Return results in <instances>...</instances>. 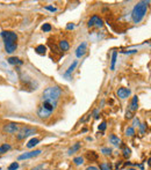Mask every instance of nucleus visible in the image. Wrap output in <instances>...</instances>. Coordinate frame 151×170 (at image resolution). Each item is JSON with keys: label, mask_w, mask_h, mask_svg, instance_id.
<instances>
[{"label": "nucleus", "mask_w": 151, "mask_h": 170, "mask_svg": "<svg viewBox=\"0 0 151 170\" xmlns=\"http://www.w3.org/2000/svg\"><path fill=\"white\" fill-rule=\"evenodd\" d=\"M56 108V103H50V102H43L38 109H37V116L42 119H46L51 116L53 109Z\"/></svg>", "instance_id": "20e7f679"}, {"label": "nucleus", "mask_w": 151, "mask_h": 170, "mask_svg": "<svg viewBox=\"0 0 151 170\" xmlns=\"http://www.w3.org/2000/svg\"><path fill=\"white\" fill-rule=\"evenodd\" d=\"M116 58H117V52H116V51H113V53H112V62H110V69H112V71L115 69Z\"/></svg>", "instance_id": "dca6fc26"}, {"label": "nucleus", "mask_w": 151, "mask_h": 170, "mask_svg": "<svg viewBox=\"0 0 151 170\" xmlns=\"http://www.w3.org/2000/svg\"><path fill=\"white\" fill-rule=\"evenodd\" d=\"M1 36L3 38L5 50L7 53H13L17 49V35L13 31H2Z\"/></svg>", "instance_id": "f257e3e1"}, {"label": "nucleus", "mask_w": 151, "mask_h": 170, "mask_svg": "<svg viewBox=\"0 0 151 170\" xmlns=\"http://www.w3.org/2000/svg\"><path fill=\"white\" fill-rule=\"evenodd\" d=\"M3 131H5L6 133H8V134H14V133H16V132L19 131V126H17V124H15V123H9V124L5 125Z\"/></svg>", "instance_id": "6e6552de"}, {"label": "nucleus", "mask_w": 151, "mask_h": 170, "mask_svg": "<svg viewBox=\"0 0 151 170\" xmlns=\"http://www.w3.org/2000/svg\"><path fill=\"white\" fill-rule=\"evenodd\" d=\"M101 153H103L105 155H110L112 154V149L110 148H102L101 149Z\"/></svg>", "instance_id": "cd10ccee"}, {"label": "nucleus", "mask_w": 151, "mask_h": 170, "mask_svg": "<svg viewBox=\"0 0 151 170\" xmlns=\"http://www.w3.org/2000/svg\"><path fill=\"white\" fill-rule=\"evenodd\" d=\"M145 126H146V124H142V125H141V132H142V133H144V131H145Z\"/></svg>", "instance_id": "2f4dec72"}, {"label": "nucleus", "mask_w": 151, "mask_h": 170, "mask_svg": "<svg viewBox=\"0 0 151 170\" xmlns=\"http://www.w3.org/2000/svg\"><path fill=\"white\" fill-rule=\"evenodd\" d=\"M87 25L89 27V28H92V27H98V28H101L102 25H103V21L99 17V16H96V15H93L89 20H88V23H87Z\"/></svg>", "instance_id": "0eeeda50"}, {"label": "nucleus", "mask_w": 151, "mask_h": 170, "mask_svg": "<svg viewBox=\"0 0 151 170\" xmlns=\"http://www.w3.org/2000/svg\"><path fill=\"white\" fill-rule=\"evenodd\" d=\"M38 142H39V139H37V138H33L31 140H29V141L27 142V148H33V147H35Z\"/></svg>", "instance_id": "a211bd4d"}, {"label": "nucleus", "mask_w": 151, "mask_h": 170, "mask_svg": "<svg viewBox=\"0 0 151 170\" xmlns=\"http://www.w3.org/2000/svg\"><path fill=\"white\" fill-rule=\"evenodd\" d=\"M73 162H74L76 165H80V164L84 163V158H82L81 156H77V157L73 158Z\"/></svg>", "instance_id": "4be33fe9"}, {"label": "nucleus", "mask_w": 151, "mask_h": 170, "mask_svg": "<svg viewBox=\"0 0 151 170\" xmlns=\"http://www.w3.org/2000/svg\"><path fill=\"white\" fill-rule=\"evenodd\" d=\"M62 95V89L58 86H50L45 88L42 93V99L43 102H50V103H57L58 98Z\"/></svg>", "instance_id": "7ed1b4c3"}, {"label": "nucleus", "mask_w": 151, "mask_h": 170, "mask_svg": "<svg viewBox=\"0 0 151 170\" xmlns=\"http://www.w3.org/2000/svg\"><path fill=\"white\" fill-rule=\"evenodd\" d=\"M35 133H36V128H31V127L26 126V127H22L19 131L16 138H17V140H23V139H26V138H28V136H30Z\"/></svg>", "instance_id": "39448f33"}, {"label": "nucleus", "mask_w": 151, "mask_h": 170, "mask_svg": "<svg viewBox=\"0 0 151 170\" xmlns=\"http://www.w3.org/2000/svg\"><path fill=\"white\" fill-rule=\"evenodd\" d=\"M86 157H87V160L88 161H96L98 160V154L95 153V151H87V154H86Z\"/></svg>", "instance_id": "2eb2a0df"}, {"label": "nucleus", "mask_w": 151, "mask_h": 170, "mask_svg": "<svg viewBox=\"0 0 151 170\" xmlns=\"http://www.w3.org/2000/svg\"><path fill=\"white\" fill-rule=\"evenodd\" d=\"M19 168V163L17 162H13L9 167H8V170H16Z\"/></svg>", "instance_id": "bb28decb"}, {"label": "nucleus", "mask_w": 151, "mask_h": 170, "mask_svg": "<svg viewBox=\"0 0 151 170\" xmlns=\"http://www.w3.org/2000/svg\"><path fill=\"white\" fill-rule=\"evenodd\" d=\"M86 51H87V43H86V42H82V43L77 47V50H76V56H77L78 58H81V57L86 53Z\"/></svg>", "instance_id": "1a4fd4ad"}, {"label": "nucleus", "mask_w": 151, "mask_h": 170, "mask_svg": "<svg viewBox=\"0 0 151 170\" xmlns=\"http://www.w3.org/2000/svg\"><path fill=\"white\" fill-rule=\"evenodd\" d=\"M66 28H67L69 30H71V29H73V28H74V24H71V23H70V24H67V25H66Z\"/></svg>", "instance_id": "473e14b6"}, {"label": "nucleus", "mask_w": 151, "mask_h": 170, "mask_svg": "<svg viewBox=\"0 0 151 170\" xmlns=\"http://www.w3.org/2000/svg\"><path fill=\"white\" fill-rule=\"evenodd\" d=\"M125 134L129 135V136H132V135L135 134V130H134V127H128V128L125 130Z\"/></svg>", "instance_id": "5701e85b"}, {"label": "nucleus", "mask_w": 151, "mask_h": 170, "mask_svg": "<svg viewBox=\"0 0 151 170\" xmlns=\"http://www.w3.org/2000/svg\"><path fill=\"white\" fill-rule=\"evenodd\" d=\"M86 170H99V169H98L96 167H88Z\"/></svg>", "instance_id": "72a5a7b5"}, {"label": "nucleus", "mask_w": 151, "mask_h": 170, "mask_svg": "<svg viewBox=\"0 0 151 170\" xmlns=\"http://www.w3.org/2000/svg\"><path fill=\"white\" fill-rule=\"evenodd\" d=\"M137 108H138V97L137 96H134L132 97V99H131V102H130V111H136L137 110Z\"/></svg>", "instance_id": "9b49d317"}, {"label": "nucleus", "mask_w": 151, "mask_h": 170, "mask_svg": "<svg viewBox=\"0 0 151 170\" xmlns=\"http://www.w3.org/2000/svg\"><path fill=\"white\" fill-rule=\"evenodd\" d=\"M77 65H78V61H77V60H74V61H73V62L70 65V67L67 68V71L65 72V74H64V75H65V76H69V75H71V73H72V72L76 69Z\"/></svg>", "instance_id": "ddd939ff"}, {"label": "nucleus", "mask_w": 151, "mask_h": 170, "mask_svg": "<svg viewBox=\"0 0 151 170\" xmlns=\"http://www.w3.org/2000/svg\"><path fill=\"white\" fill-rule=\"evenodd\" d=\"M41 169H42V167L38 165V167H35V168H33V169H30V170H41Z\"/></svg>", "instance_id": "c9c22d12"}, {"label": "nucleus", "mask_w": 151, "mask_h": 170, "mask_svg": "<svg viewBox=\"0 0 151 170\" xmlns=\"http://www.w3.org/2000/svg\"><path fill=\"white\" fill-rule=\"evenodd\" d=\"M80 148V143L79 142H77V143H74V146H72L70 149H69V154L71 155V154H73V153H76L78 149Z\"/></svg>", "instance_id": "aec40b11"}, {"label": "nucleus", "mask_w": 151, "mask_h": 170, "mask_svg": "<svg viewBox=\"0 0 151 170\" xmlns=\"http://www.w3.org/2000/svg\"><path fill=\"white\" fill-rule=\"evenodd\" d=\"M130 94H131V91H130L129 88H123V87H122V88H118V89H117V95H118V97L122 98V99L127 98Z\"/></svg>", "instance_id": "9d476101"}, {"label": "nucleus", "mask_w": 151, "mask_h": 170, "mask_svg": "<svg viewBox=\"0 0 151 170\" xmlns=\"http://www.w3.org/2000/svg\"><path fill=\"white\" fill-rule=\"evenodd\" d=\"M42 30L45 31V32H46V31H50V30H51V25H50L49 23H44V24L42 25Z\"/></svg>", "instance_id": "a878e982"}, {"label": "nucleus", "mask_w": 151, "mask_h": 170, "mask_svg": "<svg viewBox=\"0 0 151 170\" xmlns=\"http://www.w3.org/2000/svg\"><path fill=\"white\" fill-rule=\"evenodd\" d=\"M35 51L38 53V54H45V51H46V47L44 45H38L35 47Z\"/></svg>", "instance_id": "6ab92c4d"}, {"label": "nucleus", "mask_w": 151, "mask_h": 170, "mask_svg": "<svg viewBox=\"0 0 151 170\" xmlns=\"http://www.w3.org/2000/svg\"><path fill=\"white\" fill-rule=\"evenodd\" d=\"M137 52V50H129V51H122V53H135Z\"/></svg>", "instance_id": "7c9ffc66"}, {"label": "nucleus", "mask_w": 151, "mask_h": 170, "mask_svg": "<svg viewBox=\"0 0 151 170\" xmlns=\"http://www.w3.org/2000/svg\"><path fill=\"white\" fill-rule=\"evenodd\" d=\"M121 165H122V163H121V161H118V162L116 163V168H120Z\"/></svg>", "instance_id": "4c0bfd02"}, {"label": "nucleus", "mask_w": 151, "mask_h": 170, "mask_svg": "<svg viewBox=\"0 0 151 170\" xmlns=\"http://www.w3.org/2000/svg\"><path fill=\"white\" fill-rule=\"evenodd\" d=\"M125 117H127V118H129V119H130V118H131V117H132V116H131V113H130V112H127V114H125Z\"/></svg>", "instance_id": "e433bc0d"}, {"label": "nucleus", "mask_w": 151, "mask_h": 170, "mask_svg": "<svg viewBox=\"0 0 151 170\" xmlns=\"http://www.w3.org/2000/svg\"><path fill=\"white\" fill-rule=\"evenodd\" d=\"M59 49H60V51H63V52H65V51H67L69 49H70V45H69V42L67 40H60L59 42Z\"/></svg>", "instance_id": "4468645a"}, {"label": "nucleus", "mask_w": 151, "mask_h": 170, "mask_svg": "<svg viewBox=\"0 0 151 170\" xmlns=\"http://www.w3.org/2000/svg\"><path fill=\"white\" fill-rule=\"evenodd\" d=\"M99 130H101V131H105V130H106V123H105V121L101 123V124L99 125Z\"/></svg>", "instance_id": "c85d7f7f"}, {"label": "nucleus", "mask_w": 151, "mask_h": 170, "mask_svg": "<svg viewBox=\"0 0 151 170\" xmlns=\"http://www.w3.org/2000/svg\"><path fill=\"white\" fill-rule=\"evenodd\" d=\"M149 3H150L149 1H139L134 6L132 12H131V19H132L134 23H139L144 19V16L148 12Z\"/></svg>", "instance_id": "f03ea898"}, {"label": "nucleus", "mask_w": 151, "mask_h": 170, "mask_svg": "<svg viewBox=\"0 0 151 170\" xmlns=\"http://www.w3.org/2000/svg\"><path fill=\"white\" fill-rule=\"evenodd\" d=\"M109 141H110V143H113L114 146H118V145L121 143V140H120L116 135H114V134L109 135Z\"/></svg>", "instance_id": "f3484780"}, {"label": "nucleus", "mask_w": 151, "mask_h": 170, "mask_svg": "<svg viewBox=\"0 0 151 170\" xmlns=\"http://www.w3.org/2000/svg\"><path fill=\"white\" fill-rule=\"evenodd\" d=\"M45 9H48V10H50V12H56V10H57V8L51 7V6H46V7H45Z\"/></svg>", "instance_id": "c756f323"}, {"label": "nucleus", "mask_w": 151, "mask_h": 170, "mask_svg": "<svg viewBox=\"0 0 151 170\" xmlns=\"http://www.w3.org/2000/svg\"><path fill=\"white\" fill-rule=\"evenodd\" d=\"M41 153H42V150H41V149H36V150L27 151V153H23V154H21V155L17 157V160H19V161H21V160H28V158H33V157H35V156H38Z\"/></svg>", "instance_id": "423d86ee"}, {"label": "nucleus", "mask_w": 151, "mask_h": 170, "mask_svg": "<svg viewBox=\"0 0 151 170\" xmlns=\"http://www.w3.org/2000/svg\"><path fill=\"white\" fill-rule=\"evenodd\" d=\"M130 154H131V150H130V148H128V147H125V148L123 149V156L128 158V157L130 156Z\"/></svg>", "instance_id": "393cba45"}, {"label": "nucleus", "mask_w": 151, "mask_h": 170, "mask_svg": "<svg viewBox=\"0 0 151 170\" xmlns=\"http://www.w3.org/2000/svg\"><path fill=\"white\" fill-rule=\"evenodd\" d=\"M134 125H135V126H136V125L138 126V125H139V120H138V119H135V120H134Z\"/></svg>", "instance_id": "f704fd0d"}, {"label": "nucleus", "mask_w": 151, "mask_h": 170, "mask_svg": "<svg viewBox=\"0 0 151 170\" xmlns=\"http://www.w3.org/2000/svg\"><path fill=\"white\" fill-rule=\"evenodd\" d=\"M7 61H8V64H10V65H22V64H23V61L20 60L19 58H16V57H9V58L7 59Z\"/></svg>", "instance_id": "f8f14e48"}, {"label": "nucleus", "mask_w": 151, "mask_h": 170, "mask_svg": "<svg viewBox=\"0 0 151 170\" xmlns=\"http://www.w3.org/2000/svg\"><path fill=\"white\" fill-rule=\"evenodd\" d=\"M100 169L101 170H112V167L108 163H101L100 164Z\"/></svg>", "instance_id": "b1692460"}, {"label": "nucleus", "mask_w": 151, "mask_h": 170, "mask_svg": "<svg viewBox=\"0 0 151 170\" xmlns=\"http://www.w3.org/2000/svg\"><path fill=\"white\" fill-rule=\"evenodd\" d=\"M9 149H10V145L5 143V145L0 146V154H3V153H6V151L9 150Z\"/></svg>", "instance_id": "412c9836"}]
</instances>
